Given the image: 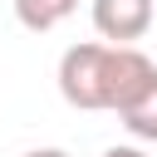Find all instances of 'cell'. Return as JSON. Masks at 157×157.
<instances>
[{
    "instance_id": "3",
    "label": "cell",
    "mask_w": 157,
    "mask_h": 157,
    "mask_svg": "<svg viewBox=\"0 0 157 157\" xmlns=\"http://www.w3.org/2000/svg\"><path fill=\"white\" fill-rule=\"evenodd\" d=\"M10 5H15V20H20L25 29H34V34L59 29V25L78 10V0H10Z\"/></svg>"
},
{
    "instance_id": "2",
    "label": "cell",
    "mask_w": 157,
    "mask_h": 157,
    "mask_svg": "<svg viewBox=\"0 0 157 157\" xmlns=\"http://www.w3.org/2000/svg\"><path fill=\"white\" fill-rule=\"evenodd\" d=\"M88 15H93V29H98L103 44H132V39H142V34L152 29V20H157L152 0H93Z\"/></svg>"
},
{
    "instance_id": "4",
    "label": "cell",
    "mask_w": 157,
    "mask_h": 157,
    "mask_svg": "<svg viewBox=\"0 0 157 157\" xmlns=\"http://www.w3.org/2000/svg\"><path fill=\"white\" fill-rule=\"evenodd\" d=\"M123 118V128L137 137V142H157V78H152V88L128 108V113H118Z\"/></svg>"
},
{
    "instance_id": "5",
    "label": "cell",
    "mask_w": 157,
    "mask_h": 157,
    "mask_svg": "<svg viewBox=\"0 0 157 157\" xmlns=\"http://www.w3.org/2000/svg\"><path fill=\"white\" fill-rule=\"evenodd\" d=\"M103 157H147V152H142V147H132V142H118V147H108Z\"/></svg>"
},
{
    "instance_id": "6",
    "label": "cell",
    "mask_w": 157,
    "mask_h": 157,
    "mask_svg": "<svg viewBox=\"0 0 157 157\" xmlns=\"http://www.w3.org/2000/svg\"><path fill=\"white\" fill-rule=\"evenodd\" d=\"M25 157H74V152H64V147H34V152H25Z\"/></svg>"
},
{
    "instance_id": "1",
    "label": "cell",
    "mask_w": 157,
    "mask_h": 157,
    "mask_svg": "<svg viewBox=\"0 0 157 157\" xmlns=\"http://www.w3.org/2000/svg\"><path fill=\"white\" fill-rule=\"evenodd\" d=\"M157 78V64L132 44H69L59 54V93L78 113H128Z\"/></svg>"
}]
</instances>
